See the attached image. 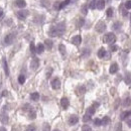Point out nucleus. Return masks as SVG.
I'll return each mask as SVG.
<instances>
[{"instance_id": "f257e3e1", "label": "nucleus", "mask_w": 131, "mask_h": 131, "mask_svg": "<svg viewBox=\"0 0 131 131\" xmlns=\"http://www.w3.org/2000/svg\"><path fill=\"white\" fill-rule=\"evenodd\" d=\"M66 30V23L65 22H60L56 26H52L51 29L49 31V35L52 37H56V36H61L63 35L64 32Z\"/></svg>"}, {"instance_id": "f03ea898", "label": "nucleus", "mask_w": 131, "mask_h": 131, "mask_svg": "<svg viewBox=\"0 0 131 131\" xmlns=\"http://www.w3.org/2000/svg\"><path fill=\"white\" fill-rule=\"evenodd\" d=\"M103 41L106 44H114L116 41V36L113 32H108L106 33L104 37H103Z\"/></svg>"}, {"instance_id": "7ed1b4c3", "label": "nucleus", "mask_w": 131, "mask_h": 131, "mask_svg": "<svg viewBox=\"0 0 131 131\" xmlns=\"http://www.w3.org/2000/svg\"><path fill=\"white\" fill-rule=\"evenodd\" d=\"M106 28H107V26H106V23H105L104 21H99L97 24H96V26H95L96 31L100 32V33L104 32V31L106 30Z\"/></svg>"}, {"instance_id": "20e7f679", "label": "nucleus", "mask_w": 131, "mask_h": 131, "mask_svg": "<svg viewBox=\"0 0 131 131\" xmlns=\"http://www.w3.org/2000/svg\"><path fill=\"white\" fill-rule=\"evenodd\" d=\"M13 40H14V34H12V33H9L7 34L4 39H3V44L5 45H10L12 43H13Z\"/></svg>"}, {"instance_id": "39448f33", "label": "nucleus", "mask_w": 131, "mask_h": 131, "mask_svg": "<svg viewBox=\"0 0 131 131\" xmlns=\"http://www.w3.org/2000/svg\"><path fill=\"white\" fill-rule=\"evenodd\" d=\"M51 86L53 90H58V89L61 88V81L59 78H54L52 82H51Z\"/></svg>"}, {"instance_id": "423d86ee", "label": "nucleus", "mask_w": 131, "mask_h": 131, "mask_svg": "<svg viewBox=\"0 0 131 131\" xmlns=\"http://www.w3.org/2000/svg\"><path fill=\"white\" fill-rule=\"evenodd\" d=\"M28 14H29V12L27 11V10H20V11H18V12L16 13L17 17H18L19 19H21V20H24L27 16H28Z\"/></svg>"}, {"instance_id": "0eeeda50", "label": "nucleus", "mask_w": 131, "mask_h": 131, "mask_svg": "<svg viewBox=\"0 0 131 131\" xmlns=\"http://www.w3.org/2000/svg\"><path fill=\"white\" fill-rule=\"evenodd\" d=\"M38 67H39V60L37 58H34L30 63V69L32 71H35L38 69Z\"/></svg>"}, {"instance_id": "6e6552de", "label": "nucleus", "mask_w": 131, "mask_h": 131, "mask_svg": "<svg viewBox=\"0 0 131 131\" xmlns=\"http://www.w3.org/2000/svg\"><path fill=\"white\" fill-rule=\"evenodd\" d=\"M79 122V117L77 115H72L70 118H69V124L70 125H75Z\"/></svg>"}, {"instance_id": "1a4fd4ad", "label": "nucleus", "mask_w": 131, "mask_h": 131, "mask_svg": "<svg viewBox=\"0 0 131 131\" xmlns=\"http://www.w3.org/2000/svg\"><path fill=\"white\" fill-rule=\"evenodd\" d=\"M72 43L75 44V45H80L81 44V43H82V37H81V35H75L73 38H72Z\"/></svg>"}, {"instance_id": "9d476101", "label": "nucleus", "mask_w": 131, "mask_h": 131, "mask_svg": "<svg viewBox=\"0 0 131 131\" xmlns=\"http://www.w3.org/2000/svg\"><path fill=\"white\" fill-rule=\"evenodd\" d=\"M109 72H110V74H116L117 72H118V65H117L116 63L112 64L111 66H110Z\"/></svg>"}, {"instance_id": "9b49d317", "label": "nucleus", "mask_w": 131, "mask_h": 131, "mask_svg": "<svg viewBox=\"0 0 131 131\" xmlns=\"http://www.w3.org/2000/svg\"><path fill=\"white\" fill-rule=\"evenodd\" d=\"M85 92H86L85 86H79L77 89H76V93H77V95H79V96H82L83 94H85Z\"/></svg>"}, {"instance_id": "f8f14e48", "label": "nucleus", "mask_w": 131, "mask_h": 131, "mask_svg": "<svg viewBox=\"0 0 131 131\" xmlns=\"http://www.w3.org/2000/svg\"><path fill=\"white\" fill-rule=\"evenodd\" d=\"M61 105L64 109H68L69 105H70V102H69V100L67 98H61Z\"/></svg>"}, {"instance_id": "ddd939ff", "label": "nucleus", "mask_w": 131, "mask_h": 131, "mask_svg": "<svg viewBox=\"0 0 131 131\" xmlns=\"http://www.w3.org/2000/svg\"><path fill=\"white\" fill-rule=\"evenodd\" d=\"M96 7H97L99 10L104 9V7H105V0H98V1H97V5H96Z\"/></svg>"}, {"instance_id": "4468645a", "label": "nucleus", "mask_w": 131, "mask_h": 131, "mask_svg": "<svg viewBox=\"0 0 131 131\" xmlns=\"http://www.w3.org/2000/svg\"><path fill=\"white\" fill-rule=\"evenodd\" d=\"M44 45L46 46L47 50H52V45H53V43L52 39H45L44 40Z\"/></svg>"}, {"instance_id": "2eb2a0df", "label": "nucleus", "mask_w": 131, "mask_h": 131, "mask_svg": "<svg viewBox=\"0 0 131 131\" xmlns=\"http://www.w3.org/2000/svg\"><path fill=\"white\" fill-rule=\"evenodd\" d=\"M15 4H16L17 7H19V8H23V7H25V6H26V2L24 1V0H16Z\"/></svg>"}, {"instance_id": "dca6fc26", "label": "nucleus", "mask_w": 131, "mask_h": 131, "mask_svg": "<svg viewBox=\"0 0 131 131\" xmlns=\"http://www.w3.org/2000/svg\"><path fill=\"white\" fill-rule=\"evenodd\" d=\"M59 51H60V52H61V56H66L67 50H66V46H65V44H61L59 45Z\"/></svg>"}, {"instance_id": "f3484780", "label": "nucleus", "mask_w": 131, "mask_h": 131, "mask_svg": "<svg viewBox=\"0 0 131 131\" xmlns=\"http://www.w3.org/2000/svg\"><path fill=\"white\" fill-rule=\"evenodd\" d=\"M106 56V50L104 49V47H101V49L98 51V57L100 59H103Z\"/></svg>"}, {"instance_id": "a211bd4d", "label": "nucleus", "mask_w": 131, "mask_h": 131, "mask_svg": "<svg viewBox=\"0 0 131 131\" xmlns=\"http://www.w3.org/2000/svg\"><path fill=\"white\" fill-rule=\"evenodd\" d=\"M72 1H73V0H65L64 2L60 3V5H59V9H63L64 7H66V6H67L68 4H70Z\"/></svg>"}, {"instance_id": "6ab92c4d", "label": "nucleus", "mask_w": 131, "mask_h": 131, "mask_svg": "<svg viewBox=\"0 0 131 131\" xmlns=\"http://www.w3.org/2000/svg\"><path fill=\"white\" fill-rule=\"evenodd\" d=\"M84 23H85V19L84 18H79L77 20V22H76V26H77L78 28H81V27L84 25Z\"/></svg>"}, {"instance_id": "aec40b11", "label": "nucleus", "mask_w": 131, "mask_h": 131, "mask_svg": "<svg viewBox=\"0 0 131 131\" xmlns=\"http://www.w3.org/2000/svg\"><path fill=\"white\" fill-rule=\"evenodd\" d=\"M44 51V45L43 44H38L36 46V52L37 53H43Z\"/></svg>"}, {"instance_id": "412c9836", "label": "nucleus", "mask_w": 131, "mask_h": 131, "mask_svg": "<svg viewBox=\"0 0 131 131\" xmlns=\"http://www.w3.org/2000/svg\"><path fill=\"white\" fill-rule=\"evenodd\" d=\"M30 99L32 101H37L39 100V94L37 92H34V93H31L30 94Z\"/></svg>"}, {"instance_id": "4be33fe9", "label": "nucleus", "mask_w": 131, "mask_h": 131, "mask_svg": "<svg viewBox=\"0 0 131 131\" xmlns=\"http://www.w3.org/2000/svg\"><path fill=\"white\" fill-rule=\"evenodd\" d=\"M109 123H110V118H109L108 116H105L104 118H103V119L101 120V125L106 126V125H108Z\"/></svg>"}, {"instance_id": "5701e85b", "label": "nucleus", "mask_w": 131, "mask_h": 131, "mask_svg": "<svg viewBox=\"0 0 131 131\" xmlns=\"http://www.w3.org/2000/svg\"><path fill=\"white\" fill-rule=\"evenodd\" d=\"M3 68H4V71H5V74L6 76H8L9 75V70H8V66H7V61H6L5 59H3Z\"/></svg>"}, {"instance_id": "b1692460", "label": "nucleus", "mask_w": 131, "mask_h": 131, "mask_svg": "<svg viewBox=\"0 0 131 131\" xmlns=\"http://www.w3.org/2000/svg\"><path fill=\"white\" fill-rule=\"evenodd\" d=\"M124 81H125V83L127 85L131 84V74L130 73H127L126 76H125V79H124Z\"/></svg>"}, {"instance_id": "393cba45", "label": "nucleus", "mask_w": 131, "mask_h": 131, "mask_svg": "<svg viewBox=\"0 0 131 131\" xmlns=\"http://www.w3.org/2000/svg\"><path fill=\"white\" fill-rule=\"evenodd\" d=\"M94 113H95V109H94L93 107H90V108H88V109H87V112H86L87 115H89V116H93Z\"/></svg>"}, {"instance_id": "a878e982", "label": "nucleus", "mask_w": 131, "mask_h": 131, "mask_svg": "<svg viewBox=\"0 0 131 131\" xmlns=\"http://www.w3.org/2000/svg\"><path fill=\"white\" fill-rule=\"evenodd\" d=\"M128 116H130V113H129V111H126V112H123V113L121 114L120 118H121V120H125Z\"/></svg>"}, {"instance_id": "bb28decb", "label": "nucleus", "mask_w": 131, "mask_h": 131, "mask_svg": "<svg viewBox=\"0 0 131 131\" xmlns=\"http://www.w3.org/2000/svg\"><path fill=\"white\" fill-rule=\"evenodd\" d=\"M25 131H36V126L35 125H28L25 128Z\"/></svg>"}, {"instance_id": "cd10ccee", "label": "nucleus", "mask_w": 131, "mask_h": 131, "mask_svg": "<svg viewBox=\"0 0 131 131\" xmlns=\"http://www.w3.org/2000/svg\"><path fill=\"white\" fill-rule=\"evenodd\" d=\"M43 131H51V126L49 123H44L43 125Z\"/></svg>"}, {"instance_id": "c85d7f7f", "label": "nucleus", "mask_w": 131, "mask_h": 131, "mask_svg": "<svg viewBox=\"0 0 131 131\" xmlns=\"http://www.w3.org/2000/svg\"><path fill=\"white\" fill-rule=\"evenodd\" d=\"M120 28H121V23H120V22H115V23L113 24V29L119 30Z\"/></svg>"}, {"instance_id": "c756f323", "label": "nucleus", "mask_w": 131, "mask_h": 131, "mask_svg": "<svg viewBox=\"0 0 131 131\" xmlns=\"http://www.w3.org/2000/svg\"><path fill=\"white\" fill-rule=\"evenodd\" d=\"M81 11H82V13H83V14H87V13H88V6L87 5H83L82 6V8H81Z\"/></svg>"}, {"instance_id": "7c9ffc66", "label": "nucleus", "mask_w": 131, "mask_h": 131, "mask_svg": "<svg viewBox=\"0 0 131 131\" xmlns=\"http://www.w3.org/2000/svg\"><path fill=\"white\" fill-rule=\"evenodd\" d=\"M24 82H25V77L23 75H20L18 77V83L19 84H24Z\"/></svg>"}, {"instance_id": "2f4dec72", "label": "nucleus", "mask_w": 131, "mask_h": 131, "mask_svg": "<svg viewBox=\"0 0 131 131\" xmlns=\"http://www.w3.org/2000/svg\"><path fill=\"white\" fill-rule=\"evenodd\" d=\"M130 104H131V98H126L125 101H124V103H123V106H124V107H127V106H129Z\"/></svg>"}, {"instance_id": "473e14b6", "label": "nucleus", "mask_w": 131, "mask_h": 131, "mask_svg": "<svg viewBox=\"0 0 131 131\" xmlns=\"http://www.w3.org/2000/svg\"><path fill=\"white\" fill-rule=\"evenodd\" d=\"M106 13H107V16H108V17H112V16H113V8H112V7L108 8Z\"/></svg>"}, {"instance_id": "72a5a7b5", "label": "nucleus", "mask_w": 131, "mask_h": 131, "mask_svg": "<svg viewBox=\"0 0 131 131\" xmlns=\"http://www.w3.org/2000/svg\"><path fill=\"white\" fill-rule=\"evenodd\" d=\"M96 5H97V1H96V0H92L91 3H90V8L91 9H95Z\"/></svg>"}, {"instance_id": "f704fd0d", "label": "nucleus", "mask_w": 131, "mask_h": 131, "mask_svg": "<svg viewBox=\"0 0 131 131\" xmlns=\"http://www.w3.org/2000/svg\"><path fill=\"white\" fill-rule=\"evenodd\" d=\"M90 56V50H83V57H89Z\"/></svg>"}, {"instance_id": "c9c22d12", "label": "nucleus", "mask_w": 131, "mask_h": 131, "mask_svg": "<svg viewBox=\"0 0 131 131\" xmlns=\"http://www.w3.org/2000/svg\"><path fill=\"white\" fill-rule=\"evenodd\" d=\"M124 6H125L126 9H131V0H127L125 4H124Z\"/></svg>"}, {"instance_id": "e433bc0d", "label": "nucleus", "mask_w": 131, "mask_h": 131, "mask_svg": "<svg viewBox=\"0 0 131 131\" xmlns=\"http://www.w3.org/2000/svg\"><path fill=\"white\" fill-rule=\"evenodd\" d=\"M90 120H91V116H89L87 114H85L84 117H83V121H84V122H89Z\"/></svg>"}, {"instance_id": "4c0bfd02", "label": "nucleus", "mask_w": 131, "mask_h": 131, "mask_svg": "<svg viewBox=\"0 0 131 131\" xmlns=\"http://www.w3.org/2000/svg\"><path fill=\"white\" fill-rule=\"evenodd\" d=\"M82 131H92V128L89 125H84L82 127Z\"/></svg>"}, {"instance_id": "58836bf2", "label": "nucleus", "mask_w": 131, "mask_h": 131, "mask_svg": "<svg viewBox=\"0 0 131 131\" xmlns=\"http://www.w3.org/2000/svg\"><path fill=\"white\" fill-rule=\"evenodd\" d=\"M94 124H95V126H101V120L99 118H96L94 120Z\"/></svg>"}, {"instance_id": "ea45409f", "label": "nucleus", "mask_w": 131, "mask_h": 131, "mask_svg": "<svg viewBox=\"0 0 131 131\" xmlns=\"http://www.w3.org/2000/svg\"><path fill=\"white\" fill-rule=\"evenodd\" d=\"M30 51H31L32 53H35V52H36V49H35V46H34L33 43L30 44Z\"/></svg>"}, {"instance_id": "a19ab883", "label": "nucleus", "mask_w": 131, "mask_h": 131, "mask_svg": "<svg viewBox=\"0 0 131 131\" xmlns=\"http://www.w3.org/2000/svg\"><path fill=\"white\" fill-rule=\"evenodd\" d=\"M52 69L50 68V69H49V72L46 73V78H50V77H51V75H52Z\"/></svg>"}, {"instance_id": "79ce46f5", "label": "nucleus", "mask_w": 131, "mask_h": 131, "mask_svg": "<svg viewBox=\"0 0 131 131\" xmlns=\"http://www.w3.org/2000/svg\"><path fill=\"white\" fill-rule=\"evenodd\" d=\"M110 50H111L112 52H116L117 50H118V47H117V45H111L110 46Z\"/></svg>"}, {"instance_id": "37998d69", "label": "nucleus", "mask_w": 131, "mask_h": 131, "mask_svg": "<svg viewBox=\"0 0 131 131\" xmlns=\"http://www.w3.org/2000/svg\"><path fill=\"white\" fill-rule=\"evenodd\" d=\"M99 103H97V102H95V103H93V105H92V107L94 108V109H96V108H98L99 107Z\"/></svg>"}, {"instance_id": "c03bdc74", "label": "nucleus", "mask_w": 131, "mask_h": 131, "mask_svg": "<svg viewBox=\"0 0 131 131\" xmlns=\"http://www.w3.org/2000/svg\"><path fill=\"white\" fill-rule=\"evenodd\" d=\"M127 125H128L129 127H131V118H129V119L127 120Z\"/></svg>"}, {"instance_id": "a18cd8bd", "label": "nucleus", "mask_w": 131, "mask_h": 131, "mask_svg": "<svg viewBox=\"0 0 131 131\" xmlns=\"http://www.w3.org/2000/svg\"><path fill=\"white\" fill-rule=\"evenodd\" d=\"M0 131H7V130H6V128L4 126H2V127H0Z\"/></svg>"}, {"instance_id": "49530a36", "label": "nucleus", "mask_w": 131, "mask_h": 131, "mask_svg": "<svg viewBox=\"0 0 131 131\" xmlns=\"http://www.w3.org/2000/svg\"><path fill=\"white\" fill-rule=\"evenodd\" d=\"M3 16V12L1 11V10H0V19H1V17Z\"/></svg>"}, {"instance_id": "de8ad7c7", "label": "nucleus", "mask_w": 131, "mask_h": 131, "mask_svg": "<svg viewBox=\"0 0 131 131\" xmlns=\"http://www.w3.org/2000/svg\"><path fill=\"white\" fill-rule=\"evenodd\" d=\"M53 131H61V130H59V129H54Z\"/></svg>"}, {"instance_id": "09e8293b", "label": "nucleus", "mask_w": 131, "mask_h": 131, "mask_svg": "<svg viewBox=\"0 0 131 131\" xmlns=\"http://www.w3.org/2000/svg\"><path fill=\"white\" fill-rule=\"evenodd\" d=\"M130 18H131V15H130Z\"/></svg>"}]
</instances>
